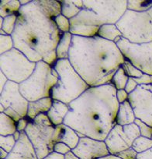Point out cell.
Listing matches in <instances>:
<instances>
[{
    "instance_id": "cell-1",
    "label": "cell",
    "mask_w": 152,
    "mask_h": 159,
    "mask_svg": "<svg viewBox=\"0 0 152 159\" xmlns=\"http://www.w3.org/2000/svg\"><path fill=\"white\" fill-rule=\"evenodd\" d=\"M112 84L90 87L79 98L69 104V112L64 124L84 137L106 140L116 125L119 102Z\"/></svg>"
},
{
    "instance_id": "cell-2",
    "label": "cell",
    "mask_w": 152,
    "mask_h": 159,
    "mask_svg": "<svg viewBox=\"0 0 152 159\" xmlns=\"http://www.w3.org/2000/svg\"><path fill=\"white\" fill-rule=\"evenodd\" d=\"M61 35L54 20L44 13L38 1H31L21 7L12 38L14 48L31 62L44 61L53 66L57 60L56 48Z\"/></svg>"
},
{
    "instance_id": "cell-3",
    "label": "cell",
    "mask_w": 152,
    "mask_h": 159,
    "mask_svg": "<svg viewBox=\"0 0 152 159\" xmlns=\"http://www.w3.org/2000/svg\"><path fill=\"white\" fill-rule=\"evenodd\" d=\"M68 60L89 87L111 84L115 73L125 62L115 42L99 36H73Z\"/></svg>"
},
{
    "instance_id": "cell-4",
    "label": "cell",
    "mask_w": 152,
    "mask_h": 159,
    "mask_svg": "<svg viewBox=\"0 0 152 159\" xmlns=\"http://www.w3.org/2000/svg\"><path fill=\"white\" fill-rule=\"evenodd\" d=\"M127 10V1H83L82 11L71 23L100 27L116 24Z\"/></svg>"
},
{
    "instance_id": "cell-5",
    "label": "cell",
    "mask_w": 152,
    "mask_h": 159,
    "mask_svg": "<svg viewBox=\"0 0 152 159\" xmlns=\"http://www.w3.org/2000/svg\"><path fill=\"white\" fill-rule=\"evenodd\" d=\"M52 66L58 73V81L51 91L53 100L69 105L90 88L68 59L57 60Z\"/></svg>"
},
{
    "instance_id": "cell-6",
    "label": "cell",
    "mask_w": 152,
    "mask_h": 159,
    "mask_svg": "<svg viewBox=\"0 0 152 159\" xmlns=\"http://www.w3.org/2000/svg\"><path fill=\"white\" fill-rule=\"evenodd\" d=\"M58 81V73L52 66L44 61L36 62L30 77L19 84L21 94L29 102L51 97V91Z\"/></svg>"
},
{
    "instance_id": "cell-7",
    "label": "cell",
    "mask_w": 152,
    "mask_h": 159,
    "mask_svg": "<svg viewBox=\"0 0 152 159\" xmlns=\"http://www.w3.org/2000/svg\"><path fill=\"white\" fill-rule=\"evenodd\" d=\"M116 25L131 43L152 42V8L145 12L127 10Z\"/></svg>"
},
{
    "instance_id": "cell-8",
    "label": "cell",
    "mask_w": 152,
    "mask_h": 159,
    "mask_svg": "<svg viewBox=\"0 0 152 159\" xmlns=\"http://www.w3.org/2000/svg\"><path fill=\"white\" fill-rule=\"evenodd\" d=\"M55 126L46 114H42L29 122L25 133L33 144L38 159H43L54 152Z\"/></svg>"
},
{
    "instance_id": "cell-9",
    "label": "cell",
    "mask_w": 152,
    "mask_h": 159,
    "mask_svg": "<svg viewBox=\"0 0 152 159\" xmlns=\"http://www.w3.org/2000/svg\"><path fill=\"white\" fill-rule=\"evenodd\" d=\"M36 66V62H31L24 53L16 48L0 55V71L10 81L18 84L30 77Z\"/></svg>"
},
{
    "instance_id": "cell-10",
    "label": "cell",
    "mask_w": 152,
    "mask_h": 159,
    "mask_svg": "<svg viewBox=\"0 0 152 159\" xmlns=\"http://www.w3.org/2000/svg\"><path fill=\"white\" fill-rule=\"evenodd\" d=\"M116 44L125 60L143 73L152 75V42L135 44L121 38Z\"/></svg>"
},
{
    "instance_id": "cell-11",
    "label": "cell",
    "mask_w": 152,
    "mask_h": 159,
    "mask_svg": "<svg viewBox=\"0 0 152 159\" xmlns=\"http://www.w3.org/2000/svg\"><path fill=\"white\" fill-rule=\"evenodd\" d=\"M0 94V105L5 108L6 115L16 123L27 117L29 102L21 94L19 84L9 81Z\"/></svg>"
},
{
    "instance_id": "cell-12",
    "label": "cell",
    "mask_w": 152,
    "mask_h": 159,
    "mask_svg": "<svg viewBox=\"0 0 152 159\" xmlns=\"http://www.w3.org/2000/svg\"><path fill=\"white\" fill-rule=\"evenodd\" d=\"M141 132L136 123L120 126L116 124L104 140L110 154L117 155L122 151L132 148V144Z\"/></svg>"
},
{
    "instance_id": "cell-13",
    "label": "cell",
    "mask_w": 152,
    "mask_h": 159,
    "mask_svg": "<svg viewBox=\"0 0 152 159\" xmlns=\"http://www.w3.org/2000/svg\"><path fill=\"white\" fill-rule=\"evenodd\" d=\"M128 101L137 119L152 127V84L138 85L129 94Z\"/></svg>"
},
{
    "instance_id": "cell-14",
    "label": "cell",
    "mask_w": 152,
    "mask_h": 159,
    "mask_svg": "<svg viewBox=\"0 0 152 159\" xmlns=\"http://www.w3.org/2000/svg\"><path fill=\"white\" fill-rule=\"evenodd\" d=\"M71 152L79 159H99L109 154L105 141L88 137H81Z\"/></svg>"
},
{
    "instance_id": "cell-15",
    "label": "cell",
    "mask_w": 152,
    "mask_h": 159,
    "mask_svg": "<svg viewBox=\"0 0 152 159\" xmlns=\"http://www.w3.org/2000/svg\"><path fill=\"white\" fill-rule=\"evenodd\" d=\"M6 159H38L36 151L25 132L21 133L20 138Z\"/></svg>"
},
{
    "instance_id": "cell-16",
    "label": "cell",
    "mask_w": 152,
    "mask_h": 159,
    "mask_svg": "<svg viewBox=\"0 0 152 159\" xmlns=\"http://www.w3.org/2000/svg\"><path fill=\"white\" fill-rule=\"evenodd\" d=\"M80 138L81 137L74 129L64 123L55 126V132L54 134V143L61 142L68 145L72 151L78 145Z\"/></svg>"
},
{
    "instance_id": "cell-17",
    "label": "cell",
    "mask_w": 152,
    "mask_h": 159,
    "mask_svg": "<svg viewBox=\"0 0 152 159\" xmlns=\"http://www.w3.org/2000/svg\"><path fill=\"white\" fill-rule=\"evenodd\" d=\"M69 112V105L57 100H53L52 105L47 116L54 126L63 124Z\"/></svg>"
},
{
    "instance_id": "cell-18",
    "label": "cell",
    "mask_w": 152,
    "mask_h": 159,
    "mask_svg": "<svg viewBox=\"0 0 152 159\" xmlns=\"http://www.w3.org/2000/svg\"><path fill=\"white\" fill-rule=\"evenodd\" d=\"M52 103L53 99L51 97L44 98L34 101V102H29L27 118L30 121H33L38 116L47 114L51 108Z\"/></svg>"
},
{
    "instance_id": "cell-19",
    "label": "cell",
    "mask_w": 152,
    "mask_h": 159,
    "mask_svg": "<svg viewBox=\"0 0 152 159\" xmlns=\"http://www.w3.org/2000/svg\"><path fill=\"white\" fill-rule=\"evenodd\" d=\"M136 119L134 111L129 101H126L124 103L120 104L119 109L116 115V124L127 126L134 123Z\"/></svg>"
},
{
    "instance_id": "cell-20",
    "label": "cell",
    "mask_w": 152,
    "mask_h": 159,
    "mask_svg": "<svg viewBox=\"0 0 152 159\" xmlns=\"http://www.w3.org/2000/svg\"><path fill=\"white\" fill-rule=\"evenodd\" d=\"M73 35L70 32L62 34L61 39L56 48V56L57 60L68 59L70 48L72 44Z\"/></svg>"
},
{
    "instance_id": "cell-21",
    "label": "cell",
    "mask_w": 152,
    "mask_h": 159,
    "mask_svg": "<svg viewBox=\"0 0 152 159\" xmlns=\"http://www.w3.org/2000/svg\"><path fill=\"white\" fill-rule=\"evenodd\" d=\"M97 36L109 42H116L123 38L122 33L116 24H105L99 29Z\"/></svg>"
},
{
    "instance_id": "cell-22",
    "label": "cell",
    "mask_w": 152,
    "mask_h": 159,
    "mask_svg": "<svg viewBox=\"0 0 152 159\" xmlns=\"http://www.w3.org/2000/svg\"><path fill=\"white\" fill-rule=\"evenodd\" d=\"M71 23V22H70ZM99 27H92L78 23H71L70 33L73 36L83 37V38H93L97 36Z\"/></svg>"
},
{
    "instance_id": "cell-23",
    "label": "cell",
    "mask_w": 152,
    "mask_h": 159,
    "mask_svg": "<svg viewBox=\"0 0 152 159\" xmlns=\"http://www.w3.org/2000/svg\"><path fill=\"white\" fill-rule=\"evenodd\" d=\"M61 5V14L71 20L75 17L83 8V1H60Z\"/></svg>"
},
{
    "instance_id": "cell-24",
    "label": "cell",
    "mask_w": 152,
    "mask_h": 159,
    "mask_svg": "<svg viewBox=\"0 0 152 159\" xmlns=\"http://www.w3.org/2000/svg\"><path fill=\"white\" fill-rule=\"evenodd\" d=\"M40 7L44 13L54 20L56 16L61 14V5L60 1H38Z\"/></svg>"
},
{
    "instance_id": "cell-25",
    "label": "cell",
    "mask_w": 152,
    "mask_h": 159,
    "mask_svg": "<svg viewBox=\"0 0 152 159\" xmlns=\"http://www.w3.org/2000/svg\"><path fill=\"white\" fill-rule=\"evenodd\" d=\"M16 129V122L5 113H0V136L13 135Z\"/></svg>"
},
{
    "instance_id": "cell-26",
    "label": "cell",
    "mask_w": 152,
    "mask_h": 159,
    "mask_svg": "<svg viewBox=\"0 0 152 159\" xmlns=\"http://www.w3.org/2000/svg\"><path fill=\"white\" fill-rule=\"evenodd\" d=\"M21 8L19 1H1L0 2V17L5 18L13 14H18Z\"/></svg>"
},
{
    "instance_id": "cell-27",
    "label": "cell",
    "mask_w": 152,
    "mask_h": 159,
    "mask_svg": "<svg viewBox=\"0 0 152 159\" xmlns=\"http://www.w3.org/2000/svg\"><path fill=\"white\" fill-rule=\"evenodd\" d=\"M129 76L126 74L125 71L123 69V67H120L117 70V71L115 73L112 79L111 84L115 87L117 91L119 90L125 89L126 85H127V81L129 80Z\"/></svg>"
},
{
    "instance_id": "cell-28",
    "label": "cell",
    "mask_w": 152,
    "mask_h": 159,
    "mask_svg": "<svg viewBox=\"0 0 152 159\" xmlns=\"http://www.w3.org/2000/svg\"><path fill=\"white\" fill-rule=\"evenodd\" d=\"M152 148V140L150 138L140 136L139 137L134 140L132 144V148L136 151L137 154L144 152Z\"/></svg>"
},
{
    "instance_id": "cell-29",
    "label": "cell",
    "mask_w": 152,
    "mask_h": 159,
    "mask_svg": "<svg viewBox=\"0 0 152 159\" xmlns=\"http://www.w3.org/2000/svg\"><path fill=\"white\" fill-rule=\"evenodd\" d=\"M152 8L151 1H127V10L134 12H145Z\"/></svg>"
},
{
    "instance_id": "cell-30",
    "label": "cell",
    "mask_w": 152,
    "mask_h": 159,
    "mask_svg": "<svg viewBox=\"0 0 152 159\" xmlns=\"http://www.w3.org/2000/svg\"><path fill=\"white\" fill-rule=\"evenodd\" d=\"M17 19L18 14L10 15V16L3 18V23H2V26L0 27V29L4 30L6 33V34L12 35L14 32Z\"/></svg>"
},
{
    "instance_id": "cell-31",
    "label": "cell",
    "mask_w": 152,
    "mask_h": 159,
    "mask_svg": "<svg viewBox=\"0 0 152 159\" xmlns=\"http://www.w3.org/2000/svg\"><path fill=\"white\" fill-rule=\"evenodd\" d=\"M14 48L12 35H0V55L8 52Z\"/></svg>"
},
{
    "instance_id": "cell-32",
    "label": "cell",
    "mask_w": 152,
    "mask_h": 159,
    "mask_svg": "<svg viewBox=\"0 0 152 159\" xmlns=\"http://www.w3.org/2000/svg\"><path fill=\"white\" fill-rule=\"evenodd\" d=\"M54 23H55L56 26L58 28V30L61 32L62 34L68 33L70 32V28H71V23H70V20L65 17L62 14L58 15L56 16L54 19Z\"/></svg>"
},
{
    "instance_id": "cell-33",
    "label": "cell",
    "mask_w": 152,
    "mask_h": 159,
    "mask_svg": "<svg viewBox=\"0 0 152 159\" xmlns=\"http://www.w3.org/2000/svg\"><path fill=\"white\" fill-rule=\"evenodd\" d=\"M16 141L13 135L0 136V148H2L10 154L16 145Z\"/></svg>"
},
{
    "instance_id": "cell-34",
    "label": "cell",
    "mask_w": 152,
    "mask_h": 159,
    "mask_svg": "<svg viewBox=\"0 0 152 159\" xmlns=\"http://www.w3.org/2000/svg\"><path fill=\"white\" fill-rule=\"evenodd\" d=\"M122 67L124 70V71H125L126 74L130 78L136 79V78L141 77L144 74L141 70H138L137 68H136L134 66L132 65L130 62H128L127 60H125L124 63L122 65Z\"/></svg>"
},
{
    "instance_id": "cell-35",
    "label": "cell",
    "mask_w": 152,
    "mask_h": 159,
    "mask_svg": "<svg viewBox=\"0 0 152 159\" xmlns=\"http://www.w3.org/2000/svg\"><path fill=\"white\" fill-rule=\"evenodd\" d=\"M135 123L137 125L138 128L140 129V132H141V136L144 137H147V138L151 139L152 137V127L150 126L149 125H147V123H144L140 119H137L135 120Z\"/></svg>"
},
{
    "instance_id": "cell-36",
    "label": "cell",
    "mask_w": 152,
    "mask_h": 159,
    "mask_svg": "<svg viewBox=\"0 0 152 159\" xmlns=\"http://www.w3.org/2000/svg\"><path fill=\"white\" fill-rule=\"evenodd\" d=\"M54 152L57 153V154H61V155H67L68 153L71 152V149L65 143H61V142H58L56 143L54 147Z\"/></svg>"
},
{
    "instance_id": "cell-37",
    "label": "cell",
    "mask_w": 152,
    "mask_h": 159,
    "mask_svg": "<svg viewBox=\"0 0 152 159\" xmlns=\"http://www.w3.org/2000/svg\"><path fill=\"white\" fill-rule=\"evenodd\" d=\"M137 154L133 148H130L118 154L117 156H119L121 159H137Z\"/></svg>"
},
{
    "instance_id": "cell-38",
    "label": "cell",
    "mask_w": 152,
    "mask_h": 159,
    "mask_svg": "<svg viewBox=\"0 0 152 159\" xmlns=\"http://www.w3.org/2000/svg\"><path fill=\"white\" fill-rule=\"evenodd\" d=\"M138 85H150L152 84V75L144 73L141 77L134 79Z\"/></svg>"
},
{
    "instance_id": "cell-39",
    "label": "cell",
    "mask_w": 152,
    "mask_h": 159,
    "mask_svg": "<svg viewBox=\"0 0 152 159\" xmlns=\"http://www.w3.org/2000/svg\"><path fill=\"white\" fill-rule=\"evenodd\" d=\"M137 87H138V84L135 81L134 79H133V78H129L128 81H127V85H126V88L124 90H125V91L130 94V93L134 91Z\"/></svg>"
},
{
    "instance_id": "cell-40",
    "label": "cell",
    "mask_w": 152,
    "mask_h": 159,
    "mask_svg": "<svg viewBox=\"0 0 152 159\" xmlns=\"http://www.w3.org/2000/svg\"><path fill=\"white\" fill-rule=\"evenodd\" d=\"M129 94L125 90H119L116 91V99H117L119 104H122L126 101H128Z\"/></svg>"
},
{
    "instance_id": "cell-41",
    "label": "cell",
    "mask_w": 152,
    "mask_h": 159,
    "mask_svg": "<svg viewBox=\"0 0 152 159\" xmlns=\"http://www.w3.org/2000/svg\"><path fill=\"white\" fill-rule=\"evenodd\" d=\"M29 122H30V120L27 118L19 119V121L16 123V129H17V131H19L20 133L25 132Z\"/></svg>"
},
{
    "instance_id": "cell-42",
    "label": "cell",
    "mask_w": 152,
    "mask_h": 159,
    "mask_svg": "<svg viewBox=\"0 0 152 159\" xmlns=\"http://www.w3.org/2000/svg\"><path fill=\"white\" fill-rule=\"evenodd\" d=\"M0 78H1V82H0V93H1L3 91L6 85L7 84V83H8L10 80H9L8 78L6 77V76L1 71H0Z\"/></svg>"
},
{
    "instance_id": "cell-43",
    "label": "cell",
    "mask_w": 152,
    "mask_h": 159,
    "mask_svg": "<svg viewBox=\"0 0 152 159\" xmlns=\"http://www.w3.org/2000/svg\"><path fill=\"white\" fill-rule=\"evenodd\" d=\"M137 159H152V148L144 152L138 154Z\"/></svg>"
},
{
    "instance_id": "cell-44",
    "label": "cell",
    "mask_w": 152,
    "mask_h": 159,
    "mask_svg": "<svg viewBox=\"0 0 152 159\" xmlns=\"http://www.w3.org/2000/svg\"><path fill=\"white\" fill-rule=\"evenodd\" d=\"M43 159H65V156L61 155V154H57L55 152H52Z\"/></svg>"
},
{
    "instance_id": "cell-45",
    "label": "cell",
    "mask_w": 152,
    "mask_h": 159,
    "mask_svg": "<svg viewBox=\"0 0 152 159\" xmlns=\"http://www.w3.org/2000/svg\"><path fill=\"white\" fill-rule=\"evenodd\" d=\"M9 153L7 151H6L2 148H0V159H6Z\"/></svg>"
},
{
    "instance_id": "cell-46",
    "label": "cell",
    "mask_w": 152,
    "mask_h": 159,
    "mask_svg": "<svg viewBox=\"0 0 152 159\" xmlns=\"http://www.w3.org/2000/svg\"><path fill=\"white\" fill-rule=\"evenodd\" d=\"M99 159H121L119 156L115 155V154H108V155L104 156L103 157H100Z\"/></svg>"
},
{
    "instance_id": "cell-47",
    "label": "cell",
    "mask_w": 152,
    "mask_h": 159,
    "mask_svg": "<svg viewBox=\"0 0 152 159\" xmlns=\"http://www.w3.org/2000/svg\"><path fill=\"white\" fill-rule=\"evenodd\" d=\"M65 159H79V158L76 157L72 152H70L68 153L67 155H65Z\"/></svg>"
},
{
    "instance_id": "cell-48",
    "label": "cell",
    "mask_w": 152,
    "mask_h": 159,
    "mask_svg": "<svg viewBox=\"0 0 152 159\" xmlns=\"http://www.w3.org/2000/svg\"><path fill=\"white\" fill-rule=\"evenodd\" d=\"M13 137L15 138V140H16V141H18V140H19V138H20V136H21V133L19 132V131H16V132L13 134Z\"/></svg>"
},
{
    "instance_id": "cell-49",
    "label": "cell",
    "mask_w": 152,
    "mask_h": 159,
    "mask_svg": "<svg viewBox=\"0 0 152 159\" xmlns=\"http://www.w3.org/2000/svg\"><path fill=\"white\" fill-rule=\"evenodd\" d=\"M30 2H31L30 0H27V1H26V0H20V1H19V2H20L21 4V7H22V6L27 5V4L30 3Z\"/></svg>"
},
{
    "instance_id": "cell-50",
    "label": "cell",
    "mask_w": 152,
    "mask_h": 159,
    "mask_svg": "<svg viewBox=\"0 0 152 159\" xmlns=\"http://www.w3.org/2000/svg\"><path fill=\"white\" fill-rule=\"evenodd\" d=\"M2 23H3V18H2V17H0V27L2 26Z\"/></svg>"
}]
</instances>
